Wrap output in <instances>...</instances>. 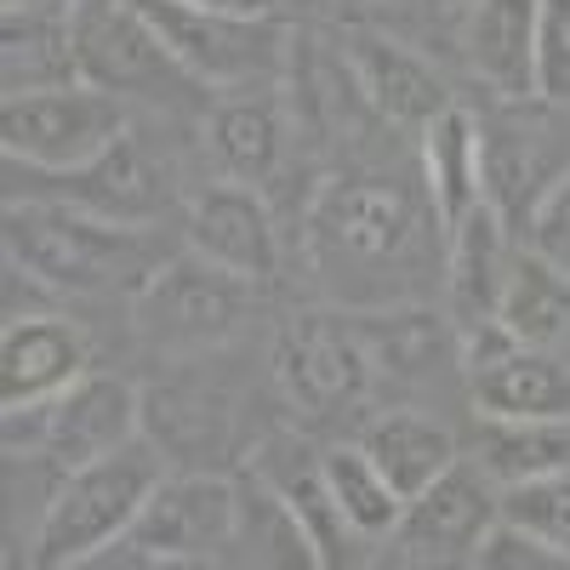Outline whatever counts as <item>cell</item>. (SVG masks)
I'll return each mask as SVG.
<instances>
[{
  "label": "cell",
  "instance_id": "obj_22",
  "mask_svg": "<svg viewBox=\"0 0 570 570\" xmlns=\"http://www.w3.org/2000/svg\"><path fill=\"white\" fill-rule=\"evenodd\" d=\"M497 320L513 331L519 343L531 348H553L570 337V274L553 268L548 257H513L508 285H502V303Z\"/></svg>",
  "mask_w": 570,
  "mask_h": 570
},
{
  "label": "cell",
  "instance_id": "obj_25",
  "mask_svg": "<svg viewBox=\"0 0 570 570\" xmlns=\"http://www.w3.org/2000/svg\"><path fill=\"white\" fill-rule=\"evenodd\" d=\"M212 155L223 160L228 177L240 183H263L274 177L279 155H285V126L279 109L263 98H234L212 109Z\"/></svg>",
  "mask_w": 570,
  "mask_h": 570
},
{
  "label": "cell",
  "instance_id": "obj_32",
  "mask_svg": "<svg viewBox=\"0 0 570 570\" xmlns=\"http://www.w3.org/2000/svg\"><path fill=\"white\" fill-rule=\"evenodd\" d=\"M473 564H485V570H564L570 559L559 548H548L537 531L513 525V519H497L480 537V548H473Z\"/></svg>",
  "mask_w": 570,
  "mask_h": 570
},
{
  "label": "cell",
  "instance_id": "obj_29",
  "mask_svg": "<svg viewBox=\"0 0 570 570\" xmlns=\"http://www.w3.org/2000/svg\"><path fill=\"white\" fill-rule=\"evenodd\" d=\"M240 542H252V559H263V564H320L308 531L297 525V513L263 480H252V491H240Z\"/></svg>",
  "mask_w": 570,
  "mask_h": 570
},
{
  "label": "cell",
  "instance_id": "obj_17",
  "mask_svg": "<svg viewBox=\"0 0 570 570\" xmlns=\"http://www.w3.org/2000/svg\"><path fill=\"white\" fill-rule=\"evenodd\" d=\"M58 183H63L69 206L98 212L109 223H149L155 212H166V171L142 155L131 137H120L109 155H98L80 171H58Z\"/></svg>",
  "mask_w": 570,
  "mask_h": 570
},
{
  "label": "cell",
  "instance_id": "obj_27",
  "mask_svg": "<svg viewBox=\"0 0 570 570\" xmlns=\"http://www.w3.org/2000/svg\"><path fill=\"white\" fill-rule=\"evenodd\" d=\"M0 69H7V98H12V91L80 86V58H75L69 23L12 18V23H7V46H0Z\"/></svg>",
  "mask_w": 570,
  "mask_h": 570
},
{
  "label": "cell",
  "instance_id": "obj_1",
  "mask_svg": "<svg viewBox=\"0 0 570 570\" xmlns=\"http://www.w3.org/2000/svg\"><path fill=\"white\" fill-rule=\"evenodd\" d=\"M428 228H445V223L434 200H416L411 183L348 177L320 188L308 212V252L331 292L360 303V297H383V279L416 263Z\"/></svg>",
  "mask_w": 570,
  "mask_h": 570
},
{
  "label": "cell",
  "instance_id": "obj_30",
  "mask_svg": "<svg viewBox=\"0 0 570 570\" xmlns=\"http://www.w3.org/2000/svg\"><path fill=\"white\" fill-rule=\"evenodd\" d=\"M502 519L537 531L548 548H559L570 559V468L542 473V480H525V485H508L502 491Z\"/></svg>",
  "mask_w": 570,
  "mask_h": 570
},
{
  "label": "cell",
  "instance_id": "obj_28",
  "mask_svg": "<svg viewBox=\"0 0 570 570\" xmlns=\"http://www.w3.org/2000/svg\"><path fill=\"white\" fill-rule=\"evenodd\" d=\"M325 485L331 497H337L343 519H348V531L354 537H389L400 531V491L383 480V468L371 462V451H325Z\"/></svg>",
  "mask_w": 570,
  "mask_h": 570
},
{
  "label": "cell",
  "instance_id": "obj_8",
  "mask_svg": "<svg viewBox=\"0 0 570 570\" xmlns=\"http://www.w3.org/2000/svg\"><path fill=\"white\" fill-rule=\"evenodd\" d=\"M69 35H75V58H80L86 86L171 98V91H183L195 80L171 58L160 29L137 12V0H91V7H80L69 18Z\"/></svg>",
  "mask_w": 570,
  "mask_h": 570
},
{
  "label": "cell",
  "instance_id": "obj_20",
  "mask_svg": "<svg viewBox=\"0 0 570 570\" xmlns=\"http://www.w3.org/2000/svg\"><path fill=\"white\" fill-rule=\"evenodd\" d=\"M451 297H456V314L462 325H480V320H497V303H502V285H508V223L480 200L451 234Z\"/></svg>",
  "mask_w": 570,
  "mask_h": 570
},
{
  "label": "cell",
  "instance_id": "obj_21",
  "mask_svg": "<svg viewBox=\"0 0 570 570\" xmlns=\"http://www.w3.org/2000/svg\"><path fill=\"white\" fill-rule=\"evenodd\" d=\"M559 177L548 171V149H542V137L537 131H485V206L513 228H531L542 195L553 188Z\"/></svg>",
  "mask_w": 570,
  "mask_h": 570
},
{
  "label": "cell",
  "instance_id": "obj_34",
  "mask_svg": "<svg viewBox=\"0 0 570 570\" xmlns=\"http://www.w3.org/2000/svg\"><path fill=\"white\" fill-rule=\"evenodd\" d=\"M531 246H537V257H548L553 268L570 274V171H559V183L542 195V206L531 217Z\"/></svg>",
  "mask_w": 570,
  "mask_h": 570
},
{
  "label": "cell",
  "instance_id": "obj_16",
  "mask_svg": "<svg viewBox=\"0 0 570 570\" xmlns=\"http://www.w3.org/2000/svg\"><path fill=\"white\" fill-rule=\"evenodd\" d=\"M257 480L297 513V525L308 531L320 564H337L343 559V548H348L354 531H348L337 497H331V485H325V456H314L297 440H268L263 456H257Z\"/></svg>",
  "mask_w": 570,
  "mask_h": 570
},
{
  "label": "cell",
  "instance_id": "obj_35",
  "mask_svg": "<svg viewBox=\"0 0 570 570\" xmlns=\"http://www.w3.org/2000/svg\"><path fill=\"white\" fill-rule=\"evenodd\" d=\"M200 7H217V12H240V18H263L274 0H200Z\"/></svg>",
  "mask_w": 570,
  "mask_h": 570
},
{
  "label": "cell",
  "instance_id": "obj_10",
  "mask_svg": "<svg viewBox=\"0 0 570 570\" xmlns=\"http://www.w3.org/2000/svg\"><path fill=\"white\" fill-rule=\"evenodd\" d=\"M502 519V497L491 491V473L480 468H462L451 462L434 485L422 497L405 502L400 513V548L411 559H434V564H451V559H473L480 537Z\"/></svg>",
  "mask_w": 570,
  "mask_h": 570
},
{
  "label": "cell",
  "instance_id": "obj_19",
  "mask_svg": "<svg viewBox=\"0 0 570 570\" xmlns=\"http://www.w3.org/2000/svg\"><path fill=\"white\" fill-rule=\"evenodd\" d=\"M473 400L485 416H570V371L531 343H508L473 365Z\"/></svg>",
  "mask_w": 570,
  "mask_h": 570
},
{
  "label": "cell",
  "instance_id": "obj_23",
  "mask_svg": "<svg viewBox=\"0 0 570 570\" xmlns=\"http://www.w3.org/2000/svg\"><path fill=\"white\" fill-rule=\"evenodd\" d=\"M480 468L502 485H525L570 468V422L564 416H485Z\"/></svg>",
  "mask_w": 570,
  "mask_h": 570
},
{
  "label": "cell",
  "instance_id": "obj_11",
  "mask_svg": "<svg viewBox=\"0 0 570 570\" xmlns=\"http://www.w3.org/2000/svg\"><path fill=\"white\" fill-rule=\"evenodd\" d=\"M279 383L303 411L325 416L337 405H354L365 394V376H371V354L354 331L331 325V320H303L279 337Z\"/></svg>",
  "mask_w": 570,
  "mask_h": 570
},
{
  "label": "cell",
  "instance_id": "obj_24",
  "mask_svg": "<svg viewBox=\"0 0 570 570\" xmlns=\"http://www.w3.org/2000/svg\"><path fill=\"white\" fill-rule=\"evenodd\" d=\"M365 451H371L376 468H383V480L400 491V502L422 497L456 462V440L445 434V428L422 422V416H389V422H376L371 434H365Z\"/></svg>",
  "mask_w": 570,
  "mask_h": 570
},
{
  "label": "cell",
  "instance_id": "obj_5",
  "mask_svg": "<svg viewBox=\"0 0 570 570\" xmlns=\"http://www.w3.org/2000/svg\"><path fill=\"white\" fill-rule=\"evenodd\" d=\"M126 137V109L104 86H58V91H12L0 109V149L29 171H80Z\"/></svg>",
  "mask_w": 570,
  "mask_h": 570
},
{
  "label": "cell",
  "instance_id": "obj_26",
  "mask_svg": "<svg viewBox=\"0 0 570 570\" xmlns=\"http://www.w3.org/2000/svg\"><path fill=\"white\" fill-rule=\"evenodd\" d=\"M142 422L160 456H217L228 445V405L206 389H155L142 394Z\"/></svg>",
  "mask_w": 570,
  "mask_h": 570
},
{
  "label": "cell",
  "instance_id": "obj_3",
  "mask_svg": "<svg viewBox=\"0 0 570 570\" xmlns=\"http://www.w3.org/2000/svg\"><path fill=\"white\" fill-rule=\"evenodd\" d=\"M160 480H166L160 445H142V440H131L98 462L69 468L52 491V502H46L35 564H46V570L91 564L109 542H120L131 531V519L142 513V502L155 497Z\"/></svg>",
  "mask_w": 570,
  "mask_h": 570
},
{
  "label": "cell",
  "instance_id": "obj_18",
  "mask_svg": "<svg viewBox=\"0 0 570 570\" xmlns=\"http://www.w3.org/2000/svg\"><path fill=\"white\" fill-rule=\"evenodd\" d=\"M422 177L445 234L485 200V131L473 126V115L445 109L422 126Z\"/></svg>",
  "mask_w": 570,
  "mask_h": 570
},
{
  "label": "cell",
  "instance_id": "obj_31",
  "mask_svg": "<svg viewBox=\"0 0 570 570\" xmlns=\"http://www.w3.org/2000/svg\"><path fill=\"white\" fill-rule=\"evenodd\" d=\"M389 325H365L360 343L371 360H383L389 371H428L445 348V331L434 325V314H383Z\"/></svg>",
  "mask_w": 570,
  "mask_h": 570
},
{
  "label": "cell",
  "instance_id": "obj_9",
  "mask_svg": "<svg viewBox=\"0 0 570 570\" xmlns=\"http://www.w3.org/2000/svg\"><path fill=\"white\" fill-rule=\"evenodd\" d=\"M252 279L206 263L200 252L188 263H160L155 279L137 292V325L160 343H217L246 314Z\"/></svg>",
  "mask_w": 570,
  "mask_h": 570
},
{
  "label": "cell",
  "instance_id": "obj_13",
  "mask_svg": "<svg viewBox=\"0 0 570 570\" xmlns=\"http://www.w3.org/2000/svg\"><path fill=\"white\" fill-rule=\"evenodd\" d=\"M188 246H195L206 263L240 274V279H268L274 263H279V246H274V223L263 212L257 195L246 188H206L188 212Z\"/></svg>",
  "mask_w": 570,
  "mask_h": 570
},
{
  "label": "cell",
  "instance_id": "obj_4",
  "mask_svg": "<svg viewBox=\"0 0 570 570\" xmlns=\"http://www.w3.org/2000/svg\"><path fill=\"white\" fill-rule=\"evenodd\" d=\"M234 542H240V491L217 473H177V480L155 485V497L131 519V531L109 542L91 564H206Z\"/></svg>",
  "mask_w": 570,
  "mask_h": 570
},
{
  "label": "cell",
  "instance_id": "obj_12",
  "mask_svg": "<svg viewBox=\"0 0 570 570\" xmlns=\"http://www.w3.org/2000/svg\"><path fill=\"white\" fill-rule=\"evenodd\" d=\"M348 75L360 86V98L394 126H428V120H440L451 109L440 75L422 58H411L400 40L348 35Z\"/></svg>",
  "mask_w": 570,
  "mask_h": 570
},
{
  "label": "cell",
  "instance_id": "obj_33",
  "mask_svg": "<svg viewBox=\"0 0 570 570\" xmlns=\"http://www.w3.org/2000/svg\"><path fill=\"white\" fill-rule=\"evenodd\" d=\"M537 98L570 104V0H542V23H537Z\"/></svg>",
  "mask_w": 570,
  "mask_h": 570
},
{
  "label": "cell",
  "instance_id": "obj_15",
  "mask_svg": "<svg viewBox=\"0 0 570 570\" xmlns=\"http://www.w3.org/2000/svg\"><path fill=\"white\" fill-rule=\"evenodd\" d=\"M537 23L542 0H480L468 12V58L502 98H537Z\"/></svg>",
  "mask_w": 570,
  "mask_h": 570
},
{
  "label": "cell",
  "instance_id": "obj_2",
  "mask_svg": "<svg viewBox=\"0 0 570 570\" xmlns=\"http://www.w3.org/2000/svg\"><path fill=\"white\" fill-rule=\"evenodd\" d=\"M7 252L23 274L58 285V292H115V285L142 292L160 268L131 223H109L69 200H12Z\"/></svg>",
  "mask_w": 570,
  "mask_h": 570
},
{
  "label": "cell",
  "instance_id": "obj_14",
  "mask_svg": "<svg viewBox=\"0 0 570 570\" xmlns=\"http://www.w3.org/2000/svg\"><path fill=\"white\" fill-rule=\"evenodd\" d=\"M75 376H86V337L69 320H12L0 337V400L35 405L58 400Z\"/></svg>",
  "mask_w": 570,
  "mask_h": 570
},
{
  "label": "cell",
  "instance_id": "obj_7",
  "mask_svg": "<svg viewBox=\"0 0 570 570\" xmlns=\"http://www.w3.org/2000/svg\"><path fill=\"white\" fill-rule=\"evenodd\" d=\"M137 12L160 29L171 58L200 86H252L268 80L285 58V35L268 18L217 12L200 0H137Z\"/></svg>",
  "mask_w": 570,
  "mask_h": 570
},
{
  "label": "cell",
  "instance_id": "obj_6",
  "mask_svg": "<svg viewBox=\"0 0 570 570\" xmlns=\"http://www.w3.org/2000/svg\"><path fill=\"white\" fill-rule=\"evenodd\" d=\"M137 428H142V394L120 376H98V371L75 376L58 400L7 405V445L23 440V451L52 456L58 473L131 445Z\"/></svg>",
  "mask_w": 570,
  "mask_h": 570
}]
</instances>
